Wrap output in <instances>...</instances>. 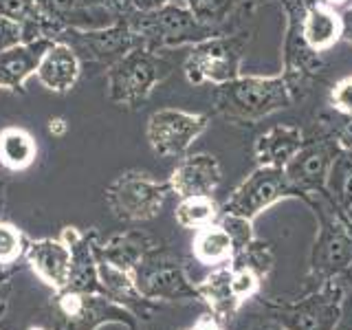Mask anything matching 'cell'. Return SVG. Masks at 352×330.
<instances>
[{
    "label": "cell",
    "mask_w": 352,
    "mask_h": 330,
    "mask_svg": "<svg viewBox=\"0 0 352 330\" xmlns=\"http://www.w3.org/2000/svg\"><path fill=\"white\" fill-rule=\"evenodd\" d=\"M293 97L280 75H245L216 86L214 108L229 124L253 126L293 106Z\"/></svg>",
    "instance_id": "6da1fadb"
},
{
    "label": "cell",
    "mask_w": 352,
    "mask_h": 330,
    "mask_svg": "<svg viewBox=\"0 0 352 330\" xmlns=\"http://www.w3.org/2000/svg\"><path fill=\"white\" fill-rule=\"evenodd\" d=\"M304 201L313 207L319 220V234L311 253V275L324 284L352 267V220L330 203L326 192L308 194Z\"/></svg>",
    "instance_id": "7a4b0ae2"
},
{
    "label": "cell",
    "mask_w": 352,
    "mask_h": 330,
    "mask_svg": "<svg viewBox=\"0 0 352 330\" xmlns=\"http://www.w3.org/2000/svg\"><path fill=\"white\" fill-rule=\"evenodd\" d=\"M130 29L135 31L141 47L150 51H170L181 47H194L218 33L220 29L207 27L201 20H196L190 9H185L179 3H170L154 11H132L126 18Z\"/></svg>",
    "instance_id": "3957f363"
},
{
    "label": "cell",
    "mask_w": 352,
    "mask_h": 330,
    "mask_svg": "<svg viewBox=\"0 0 352 330\" xmlns=\"http://www.w3.org/2000/svg\"><path fill=\"white\" fill-rule=\"evenodd\" d=\"M253 31H225L190 47L183 62L185 80L192 86L227 84L242 75V62L251 47Z\"/></svg>",
    "instance_id": "277c9868"
},
{
    "label": "cell",
    "mask_w": 352,
    "mask_h": 330,
    "mask_svg": "<svg viewBox=\"0 0 352 330\" xmlns=\"http://www.w3.org/2000/svg\"><path fill=\"white\" fill-rule=\"evenodd\" d=\"M172 69L174 64L168 58L139 44L119 62L108 66V99L121 108H139L154 88L172 73Z\"/></svg>",
    "instance_id": "5b68a950"
},
{
    "label": "cell",
    "mask_w": 352,
    "mask_h": 330,
    "mask_svg": "<svg viewBox=\"0 0 352 330\" xmlns=\"http://www.w3.org/2000/svg\"><path fill=\"white\" fill-rule=\"evenodd\" d=\"M306 0H282V9L286 14V36L282 44V77L289 86L293 102H304L311 95L315 82L324 75L326 62L319 53H315L306 44L300 16Z\"/></svg>",
    "instance_id": "8992f818"
},
{
    "label": "cell",
    "mask_w": 352,
    "mask_h": 330,
    "mask_svg": "<svg viewBox=\"0 0 352 330\" xmlns=\"http://www.w3.org/2000/svg\"><path fill=\"white\" fill-rule=\"evenodd\" d=\"M172 194L168 181H154L141 172H126L117 176L106 190V203L121 220H150L161 214V209Z\"/></svg>",
    "instance_id": "52a82bcc"
},
{
    "label": "cell",
    "mask_w": 352,
    "mask_h": 330,
    "mask_svg": "<svg viewBox=\"0 0 352 330\" xmlns=\"http://www.w3.org/2000/svg\"><path fill=\"white\" fill-rule=\"evenodd\" d=\"M297 196L295 187L286 179V172L280 168H267L258 165L245 181H242L234 192L229 194L227 203L220 212L256 220L262 212H267L275 203L284 198Z\"/></svg>",
    "instance_id": "ba28073f"
},
{
    "label": "cell",
    "mask_w": 352,
    "mask_h": 330,
    "mask_svg": "<svg viewBox=\"0 0 352 330\" xmlns=\"http://www.w3.org/2000/svg\"><path fill=\"white\" fill-rule=\"evenodd\" d=\"M207 128V115L185 113L179 108H161L148 117L146 141L157 157H183Z\"/></svg>",
    "instance_id": "9c48e42d"
},
{
    "label": "cell",
    "mask_w": 352,
    "mask_h": 330,
    "mask_svg": "<svg viewBox=\"0 0 352 330\" xmlns=\"http://www.w3.org/2000/svg\"><path fill=\"white\" fill-rule=\"evenodd\" d=\"M344 315V286L335 280L322 284V289L306 300L282 306L275 311L278 322L286 330H337Z\"/></svg>",
    "instance_id": "30bf717a"
},
{
    "label": "cell",
    "mask_w": 352,
    "mask_h": 330,
    "mask_svg": "<svg viewBox=\"0 0 352 330\" xmlns=\"http://www.w3.org/2000/svg\"><path fill=\"white\" fill-rule=\"evenodd\" d=\"M58 40L71 44L80 60L84 58L88 62L104 64L106 69L139 47V38L130 29L126 18L99 29H66L60 33Z\"/></svg>",
    "instance_id": "8fae6325"
},
{
    "label": "cell",
    "mask_w": 352,
    "mask_h": 330,
    "mask_svg": "<svg viewBox=\"0 0 352 330\" xmlns=\"http://www.w3.org/2000/svg\"><path fill=\"white\" fill-rule=\"evenodd\" d=\"M337 152H339L337 141L328 132L319 139L315 137L304 141L300 152L284 168L286 179L295 187L297 196L306 198L308 194L324 192L330 165H333Z\"/></svg>",
    "instance_id": "7c38bea8"
},
{
    "label": "cell",
    "mask_w": 352,
    "mask_h": 330,
    "mask_svg": "<svg viewBox=\"0 0 352 330\" xmlns=\"http://www.w3.org/2000/svg\"><path fill=\"white\" fill-rule=\"evenodd\" d=\"M137 284L146 300H201L196 284L187 278L181 264L172 260H159L152 264L148 256L137 271Z\"/></svg>",
    "instance_id": "4fadbf2b"
},
{
    "label": "cell",
    "mask_w": 352,
    "mask_h": 330,
    "mask_svg": "<svg viewBox=\"0 0 352 330\" xmlns=\"http://www.w3.org/2000/svg\"><path fill=\"white\" fill-rule=\"evenodd\" d=\"M220 181H223V168L214 154L198 152L183 157L176 168L172 170V176L168 179L172 194L179 198L187 196H212Z\"/></svg>",
    "instance_id": "5bb4252c"
},
{
    "label": "cell",
    "mask_w": 352,
    "mask_h": 330,
    "mask_svg": "<svg viewBox=\"0 0 352 330\" xmlns=\"http://www.w3.org/2000/svg\"><path fill=\"white\" fill-rule=\"evenodd\" d=\"M25 258L31 271L51 286L53 291L69 289L71 280V249L62 238H42L27 245Z\"/></svg>",
    "instance_id": "9a60e30c"
},
{
    "label": "cell",
    "mask_w": 352,
    "mask_h": 330,
    "mask_svg": "<svg viewBox=\"0 0 352 330\" xmlns=\"http://www.w3.org/2000/svg\"><path fill=\"white\" fill-rule=\"evenodd\" d=\"M55 40L38 38L31 42H20L0 53V91L22 93L31 75H36L42 55L47 53Z\"/></svg>",
    "instance_id": "2e32d148"
},
{
    "label": "cell",
    "mask_w": 352,
    "mask_h": 330,
    "mask_svg": "<svg viewBox=\"0 0 352 330\" xmlns=\"http://www.w3.org/2000/svg\"><path fill=\"white\" fill-rule=\"evenodd\" d=\"M80 73H82L80 55L75 53L71 44H66L64 40H55L47 49V53L42 55L36 77L47 91L62 95L73 91L77 80H80Z\"/></svg>",
    "instance_id": "e0dca14e"
},
{
    "label": "cell",
    "mask_w": 352,
    "mask_h": 330,
    "mask_svg": "<svg viewBox=\"0 0 352 330\" xmlns=\"http://www.w3.org/2000/svg\"><path fill=\"white\" fill-rule=\"evenodd\" d=\"M60 238L71 249L69 291H75V293H102V286H99V278H97L95 242L88 236H84L77 227H64Z\"/></svg>",
    "instance_id": "ac0fdd59"
},
{
    "label": "cell",
    "mask_w": 352,
    "mask_h": 330,
    "mask_svg": "<svg viewBox=\"0 0 352 330\" xmlns=\"http://www.w3.org/2000/svg\"><path fill=\"white\" fill-rule=\"evenodd\" d=\"M300 29L308 47L324 55L341 42V11L319 0H306L300 16Z\"/></svg>",
    "instance_id": "d6986e66"
},
{
    "label": "cell",
    "mask_w": 352,
    "mask_h": 330,
    "mask_svg": "<svg viewBox=\"0 0 352 330\" xmlns=\"http://www.w3.org/2000/svg\"><path fill=\"white\" fill-rule=\"evenodd\" d=\"M304 130L293 124H275L267 132H262L256 141V161L258 165L284 170L300 148L304 146Z\"/></svg>",
    "instance_id": "ffe728a7"
},
{
    "label": "cell",
    "mask_w": 352,
    "mask_h": 330,
    "mask_svg": "<svg viewBox=\"0 0 352 330\" xmlns=\"http://www.w3.org/2000/svg\"><path fill=\"white\" fill-rule=\"evenodd\" d=\"M192 253L198 262L205 264V267L216 269V267H223V264L234 262L238 249L231 234L218 220V223H212L194 231Z\"/></svg>",
    "instance_id": "44dd1931"
},
{
    "label": "cell",
    "mask_w": 352,
    "mask_h": 330,
    "mask_svg": "<svg viewBox=\"0 0 352 330\" xmlns=\"http://www.w3.org/2000/svg\"><path fill=\"white\" fill-rule=\"evenodd\" d=\"M150 249H152V242L141 234H117L113 238H108L104 245H97L95 242L97 258H102L110 264H115V267L124 269L128 273H135V275L143 264V260L150 256Z\"/></svg>",
    "instance_id": "7402d4cb"
},
{
    "label": "cell",
    "mask_w": 352,
    "mask_h": 330,
    "mask_svg": "<svg viewBox=\"0 0 352 330\" xmlns=\"http://www.w3.org/2000/svg\"><path fill=\"white\" fill-rule=\"evenodd\" d=\"M97 278H99V286H102V293L113 297L115 302L126 306L128 311H135L137 306L150 302L141 295L135 273H128L102 258H97Z\"/></svg>",
    "instance_id": "603a6c76"
},
{
    "label": "cell",
    "mask_w": 352,
    "mask_h": 330,
    "mask_svg": "<svg viewBox=\"0 0 352 330\" xmlns=\"http://www.w3.org/2000/svg\"><path fill=\"white\" fill-rule=\"evenodd\" d=\"M38 159V143L27 128L5 126L0 130V165L9 172H25Z\"/></svg>",
    "instance_id": "cb8c5ba5"
},
{
    "label": "cell",
    "mask_w": 352,
    "mask_h": 330,
    "mask_svg": "<svg viewBox=\"0 0 352 330\" xmlns=\"http://www.w3.org/2000/svg\"><path fill=\"white\" fill-rule=\"evenodd\" d=\"M196 291L198 297L212 308L216 319H229L240 308L231 291V262L212 269L203 282L196 284Z\"/></svg>",
    "instance_id": "d4e9b609"
},
{
    "label": "cell",
    "mask_w": 352,
    "mask_h": 330,
    "mask_svg": "<svg viewBox=\"0 0 352 330\" xmlns=\"http://www.w3.org/2000/svg\"><path fill=\"white\" fill-rule=\"evenodd\" d=\"M324 192L330 203L352 220V150L339 148L333 165H330Z\"/></svg>",
    "instance_id": "484cf974"
},
{
    "label": "cell",
    "mask_w": 352,
    "mask_h": 330,
    "mask_svg": "<svg viewBox=\"0 0 352 330\" xmlns=\"http://www.w3.org/2000/svg\"><path fill=\"white\" fill-rule=\"evenodd\" d=\"M174 3L190 9V14L196 20H201L203 25L220 31H229L227 25L231 18L256 9V5H242L238 0H174Z\"/></svg>",
    "instance_id": "4316f807"
},
{
    "label": "cell",
    "mask_w": 352,
    "mask_h": 330,
    "mask_svg": "<svg viewBox=\"0 0 352 330\" xmlns=\"http://www.w3.org/2000/svg\"><path fill=\"white\" fill-rule=\"evenodd\" d=\"M220 207L214 201V196H187L181 198L174 209V220L183 229H203L220 220Z\"/></svg>",
    "instance_id": "83f0119b"
},
{
    "label": "cell",
    "mask_w": 352,
    "mask_h": 330,
    "mask_svg": "<svg viewBox=\"0 0 352 330\" xmlns=\"http://www.w3.org/2000/svg\"><path fill=\"white\" fill-rule=\"evenodd\" d=\"M260 284L262 280L256 269L249 267V264L236 267V264L231 262V291H234V297L240 306L260 293Z\"/></svg>",
    "instance_id": "f1b7e54d"
},
{
    "label": "cell",
    "mask_w": 352,
    "mask_h": 330,
    "mask_svg": "<svg viewBox=\"0 0 352 330\" xmlns=\"http://www.w3.org/2000/svg\"><path fill=\"white\" fill-rule=\"evenodd\" d=\"M27 251L25 234L11 223H0V267L16 264Z\"/></svg>",
    "instance_id": "f546056e"
},
{
    "label": "cell",
    "mask_w": 352,
    "mask_h": 330,
    "mask_svg": "<svg viewBox=\"0 0 352 330\" xmlns=\"http://www.w3.org/2000/svg\"><path fill=\"white\" fill-rule=\"evenodd\" d=\"M328 108L337 117H352V73L339 77L328 91Z\"/></svg>",
    "instance_id": "4dcf8cb0"
},
{
    "label": "cell",
    "mask_w": 352,
    "mask_h": 330,
    "mask_svg": "<svg viewBox=\"0 0 352 330\" xmlns=\"http://www.w3.org/2000/svg\"><path fill=\"white\" fill-rule=\"evenodd\" d=\"M220 223L225 225V229L231 234V238H234L238 253L249 249L253 242H256V236H253V220L231 216V214H220Z\"/></svg>",
    "instance_id": "1f68e13d"
},
{
    "label": "cell",
    "mask_w": 352,
    "mask_h": 330,
    "mask_svg": "<svg viewBox=\"0 0 352 330\" xmlns=\"http://www.w3.org/2000/svg\"><path fill=\"white\" fill-rule=\"evenodd\" d=\"M20 42H25V29H22V25L0 14V53L11 47H18Z\"/></svg>",
    "instance_id": "d6a6232c"
},
{
    "label": "cell",
    "mask_w": 352,
    "mask_h": 330,
    "mask_svg": "<svg viewBox=\"0 0 352 330\" xmlns=\"http://www.w3.org/2000/svg\"><path fill=\"white\" fill-rule=\"evenodd\" d=\"M341 42L352 47V0L341 9Z\"/></svg>",
    "instance_id": "836d02e7"
},
{
    "label": "cell",
    "mask_w": 352,
    "mask_h": 330,
    "mask_svg": "<svg viewBox=\"0 0 352 330\" xmlns=\"http://www.w3.org/2000/svg\"><path fill=\"white\" fill-rule=\"evenodd\" d=\"M170 3H174V0H130V7L132 11H154Z\"/></svg>",
    "instance_id": "e575fe53"
},
{
    "label": "cell",
    "mask_w": 352,
    "mask_h": 330,
    "mask_svg": "<svg viewBox=\"0 0 352 330\" xmlns=\"http://www.w3.org/2000/svg\"><path fill=\"white\" fill-rule=\"evenodd\" d=\"M69 132V124H66L64 117H51L49 119V135L53 137H64Z\"/></svg>",
    "instance_id": "d590c367"
},
{
    "label": "cell",
    "mask_w": 352,
    "mask_h": 330,
    "mask_svg": "<svg viewBox=\"0 0 352 330\" xmlns=\"http://www.w3.org/2000/svg\"><path fill=\"white\" fill-rule=\"evenodd\" d=\"M9 293H11V278L5 273H0V315H3L5 306H7Z\"/></svg>",
    "instance_id": "8d00e7d4"
},
{
    "label": "cell",
    "mask_w": 352,
    "mask_h": 330,
    "mask_svg": "<svg viewBox=\"0 0 352 330\" xmlns=\"http://www.w3.org/2000/svg\"><path fill=\"white\" fill-rule=\"evenodd\" d=\"M192 330H223V328H220L218 319H216L214 315H205V317H201V319H198V322L192 326Z\"/></svg>",
    "instance_id": "74e56055"
},
{
    "label": "cell",
    "mask_w": 352,
    "mask_h": 330,
    "mask_svg": "<svg viewBox=\"0 0 352 330\" xmlns=\"http://www.w3.org/2000/svg\"><path fill=\"white\" fill-rule=\"evenodd\" d=\"M249 330H286L278 319H273V322H267V324H258V326H253Z\"/></svg>",
    "instance_id": "f35d334b"
},
{
    "label": "cell",
    "mask_w": 352,
    "mask_h": 330,
    "mask_svg": "<svg viewBox=\"0 0 352 330\" xmlns=\"http://www.w3.org/2000/svg\"><path fill=\"white\" fill-rule=\"evenodd\" d=\"M319 3H324V5H328V7H333V9H337V11H341L344 9L350 0H319Z\"/></svg>",
    "instance_id": "ab89813d"
},
{
    "label": "cell",
    "mask_w": 352,
    "mask_h": 330,
    "mask_svg": "<svg viewBox=\"0 0 352 330\" xmlns=\"http://www.w3.org/2000/svg\"><path fill=\"white\" fill-rule=\"evenodd\" d=\"M238 3H242V5H260L262 0H238Z\"/></svg>",
    "instance_id": "60d3db41"
},
{
    "label": "cell",
    "mask_w": 352,
    "mask_h": 330,
    "mask_svg": "<svg viewBox=\"0 0 352 330\" xmlns=\"http://www.w3.org/2000/svg\"><path fill=\"white\" fill-rule=\"evenodd\" d=\"M337 330H352V326H344V328H339V326H337Z\"/></svg>",
    "instance_id": "b9f144b4"
},
{
    "label": "cell",
    "mask_w": 352,
    "mask_h": 330,
    "mask_svg": "<svg viewBox=\"0 0 352 330\" xmlns=\"http://www.w3.org/2000/svg\"><path fill=\"white\" fill-rule=\"evenodd\" d=\"M31 330H47V328H31Z\"/></svg>",
    "instance_id": "7bdbcfd3"
},
{
    "label": "cell",
    "mask_w": 352,
    "mask_h": 330,
    "mask_svg": "<svg viewBox=\"0 0 352 330\" xmlns=\"http://www.w3.org/2000/svg\"><path fill=\"white\" fill-rule=\"evenodd\" d=\"M185 330H192V328H185Z\"/></svg>",
    "instance_id": "ee69618b"
},
{
    "label": "cell",
    "mask_w": 352,
    "mask_h": 330,
    "mask_svg": "<svg viewBox=\"0 0 352 330\" xmlns=\"http://www.w3.org/2000/svg\"><path fill=\"white\" fill-rule=\"evenodd\" d=\"M278 3H282V0H278Z\"/></svg>",
    "instance_id": "f6af8a7d"
}]
</instances>
